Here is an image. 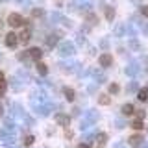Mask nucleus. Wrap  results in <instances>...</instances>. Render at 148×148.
<instances>
[{
    "label": "nucleus",
    "instance_id": "nucleus-21",
    "mask_svg": "<svg viewBox=\"0 0 148 148\" xmlns=\"http://www.w3.org/2000/svg\"><path fill=\"white\" fill-rule=\"evenodd\" d=\"M141 15L148 18V6H143V8H141Z\"/></svg>",
    "mask_w": 148,
    "mask_h": 148
},
{
    "label": "nucleus",
    "instance_id": "nucleus-6",
    "mask_svg": "<svg viewBox=\"0 0 148 148\" xmlns=\"http://www.w3.org/2000/svg\"><path fill=\"white\" fill-rule=\"evenodd\" d=\"M28 56H30L32 59H41V58H43V50L37 48V46H34V48L28 50Z\"/></svg>",
    "mask_w": 148,
    "mask_h": 148
},
{
    "label": "nucleus",
    "instance_id": "nucleus-1",
    "mask_svg": "<svg viewBox=\"0 0 148 148\" xmlns=\"http://www.w3.org/2000/svg\"><path fill=\"white\" fill-rule=\"evenodd\" d=\"M8 24L11 28H18V26H24V18H22L21 13H11L8 17Z\"/></svg>",
    "mask_w": 148,
    "mask_h": 148
},
{
    "label": "nucleus",
    "instance_id": "nucleus-25",
    "mask_svg": "<svg viewBox=\"0 0 148 148\" xmlns=\"http://www.w3.org/2000/svg\"><path fill=\"white\" fill-rule=\"evenodd\" d=\"M137 117H139V120L145 119V111H137Z\"/></svg>",
    "mask_w": 148,
    "mask_h": 148
},
{
    "label": "nucleus",
    "instance_id": "nucleus-9",
    "mask_svg": "<svg viewBox=\"0 0 148 148\" xmlns=\"http://www.w3.org/2000/svg\"><path fill=\"white\" fill-rule=\"evenodd\" d=\"M106 143H108V135H106V133H96V145L104 146Z\"/></svg>",
    "mask_w": 148,
    "mask_h": 148
},
{
    "label": "nucleus",
    "instance_id": "nucleus-22",
    "mask_svg": "<svg viewBox=\"0 0 148 148\" xmlns=\"http://www.w3.org/2000/svg\"><path fill=\"white\" fill-rule=\"evenodd\" d=\"M32 13H34V17H41L43 15V9H34Z\"/></svg>",
    "mask_w": 148,
    "mask_h": 148
},
{
    "label": "nucleus",
    "instance_id": "nucleus-26",
    "mask_svg": "<svg viewBox=\"0 0 148 148\" xmlns=\"http://www.w3.org/2000/svg\"><path fill=\"white\" fill-rule=\"evenodd\" d=\"M2 78H4V74H2V71H0V80H2Z\"/></svg>",
    "mask_w": 148,
    "mask_h": 148
},
{
    "label": "nucleus",
    "instance_id": "nucleus-7",
    "mask_svg": "<svg viewBox=\"0 0 148 148\" xmlns=\"http://www.w3.org/2000/svg\"><path fill=\"white\" fill-rule=\"evenodd\" d=\"M111 63H113V58H111L109 54H102V56H100V67L106 69V67H109Z\"/></svg>",
    "mask_w": 148,
    "mask_h": 148
},
{
    "label": "nucleus",
    "instance_id": "nucleus-18",
    "mask_svg": "<svg viewBox=\"0 0 148 148\" xmlns=\"http://www.w3.org/2000/svg\"><path fill=\"white\" fill-rule=\"evenodd\" d=\"M119 89H120L119 83H111V85H109V95H117Z\"/></svg>",
    "mask_w": 148,
    "mask_h": 148
},
{
    "label": "nucleus",
    "instance_id": "nucleus-4",
    "mask_svg": "<svg viewBox=\"0 0 148 148\" xmlns=\"http://www.w3.org/2000/svg\"><path fill=\"white\" fill-rule=\"evenodd\" d=\"M143 141H145V139H143V135H139V133H135V135H132L128 139V143H130V146H133V148H137V146H141L143 145Z\"/></svg>",
    "mask_w": 148,
    "mask_h": 148
},
{
    "label": "nucleus",
    "instance_id": "nucleus-15",
    "mask_svg": "<svg viewBox=\"0 0 148 148\" xmlns=\"http://www.w3.org/2000/svg\"><path fill=\"white\" fill-rule=\"evenodd\" d=\"M139 100H141V102L148 100V87H145V89H141V91H139Z\"/></svg>",
    "mask_w": 148,
    "mask_h": 148
},
{
    "label": "nucleus",
    "instance_id": "nucleus-24",
    "mask_svg": "<svg viewBox=\"0 0 148 148\" xmlns=\"http://www.w3.org/2000/svg\"><path fill=\"white\" fill-rule=\"evenodd\" d=\"M89 21L92 22V24H95V22H96V17H95V15H92V13H91V17H87V22H89Z\"/></svg>",
    "mask_w": 148,
    "mask_h": 148
},
{
    "label": "nucleus",
    "instance_id": "nucleus-16",
    "mask_svg": "<svg viewBox=\"0 0 148 148\" xmlns=\"http://www.w3.org/2000/svg\"><path fill=\"white\" fill-rule=\"evenodd\" d=\"M98 104L108 106V104H109V96H108V95H100V96H98Z\"/></svg>",
    "mask_w": 148,
    "mask_h": 148
},
{
    "label": "nucleus",
    "instance_id": "nucleus-3",
    "mask_svg": "<svg viewBox=\"0 0 148 148\" xmlns=\"http://www.w3.org/2000/svg\"><path fill=\"white\" fill-rule=\"evenodd\" d=\"M72 52H74V45L72 43H63L59 46V54L61 56H71Z\"/></svg>",
    "mask_w": 148,
    "mask_h": 148
},
{
    "label": "nucleus",
    "instance_id": "nucleus-8",
    "mask_svg": "<svg viewBox=\"0 0 148 148\" xmlns=\"http://www.w3.org/2000/svg\"><path fill=\"white\" fill-rule=\"evenodd\" d=\"M133 113H135L133 104H124V106H122V115H133Z\"/></svg>",
    "mask_w": 148,
    "mask_h": 148
},
{
    "label": "nucleus",
    "instance_id": "nucleus-19",
    "mask_svg": "<svg viewBox=\"0 0 148 148\" xmlns=\"http://www.w3.org/2000/svg\"><path fill=\"white\" fill-rule=\"evenodd\" d=\"M6 89H8V83H6V80L2 78V80H0V96L6 92Z\"/></svg>",
    "mask_w": 148,
    "mask_h": 148
},
{
    "label": "nucleus",
    "instance_id": "nucleus-17",
    "mask_svg": "<svg viewBox=\"0 0 148 148\" xmlns=\"http://www.w3.org/2000/svg\"><path fill=\"white\" fill-rule=\"evenodd\" d=\"M34 141H35L34 135H26V137H24V146H26V148L32 146V145H34Z\"/></svg>",
    "mask_w": 148,
    "mask_h": 148
},
{
    "label": "nucleus",
    "instance_id": "nucleus-11",
    "mask_svg": "<svg viewBox=\"0 0 148 148\" xmlns=\"http://www.w3.org/2000/svg\"><path fill=\"white\" fill-rule=\"evenodd\" d=\"M30 37H32L30 30H22V32H21V35H18V39H21L22 43H28V41H30Z\"/></svg>",
    "mask_w": 148,
    "mask_h": 148
},
{
    "label": "nucleus",
    "instance_id": "nucleus-12",
    "mask_svg": "<svg viewBox=\"0 0 148 148\" xmlns=\"http://www.w3.org/2000/svg\"><path fill=\"white\" fill-rule=\"evenodd\" d=\"M74 89H71V87H65V98H67L69 102H74Z\"/></svg>",
    "mask_w": 148,
    "mask_h": 148
},
{
    "label": "nucleus",
    "instance_id": "nucleus-20",
    "mask_svg": "<svg viewBox=\"0 0 148 148\" xmlns=\"http://www.w3.org/2000/svg\"><path fill=\"white\" fill-rule=\"evenodd\" d=\"M56 43H58V37H56V35L48 37V46H56Z\"/></svg>",
    "mask_w": 148,
    "mask_h": 148
},
{
    "label": "nucleus",
    "instance_id": "nucleus-2",
    "mask_svg": "<svg viewBox=\"0 0 148 148\" xmlns=\"http://www.w3.org/2000/svg\"><path fill=\"white\" fill-rule=\"evenodd\" d=\"M18 43V37L15 35V32H9V34L6 35V46L8 48H15Z\"/></svg>",
    "mask_w": 148,
    "mask_h": 148
},
{
    "label": "nucleus",
    "instance_id": "nucleus-14",
    "mask_svg": "<svg viewBox=\"0 0 148 148\" xmlns=\"http://www.w3.org/2000/svg\"><path fill=\"white\" fill-rule=\"evenodd\" d=\"M130 126H132L133 130H143V128H145V124H143V120H132V122H130Z\"/></svg>",
    "mask_w": 148,
    "mask_h": 148
},
{
    "label": "nucleus",
    "instance_id": "nucleus-27",
    "mask_svg": "<svg viewBox=\"0 0 148 148\" xmlns=\"http://www.w3.org/2000/svg\"><path fill=\"white\" fill-rule=\"evenodd\" d=\"M0 115H2V106H0Z\"/></svg>",
    "mask_w": 148,
    "mask_h": 148
},
{
    "label": "nucleus",
    "instance_id": "nucleus-23",
    "mask_svg": "<svg viewBox=\"0 0 148 148\" xmlns=\"http://www.w3.org/2000/svg\"><path fill=\"white\" fill-rule=\"evenodd\" d=\"M78 148H91V145H89V143H80Z\"/></svg>",
    "mask_w": 148,
    "mask_h": 148
},
{
    "label": "nucleus",
    "instance_id": "nucleus-10",
    "mask_svg": "<svg viewBox=\"0 0 148 148\" xmlns=\"http://www.w3.org/2000/svg\"><path fill=\"white\" fill-rule=\"evenodd\" d=\"M37 72H39V76H46L48 74V67L45 63H37Z\"/></svg>",
    "mask_w": 148,
    "mask_h": 148
},
{
    "label": "nucleus",
    "instance_id": "nucleus-13",
    "mask_svg": "<svg viewBox=\"0 0 148 148\" xmlns=\"http://www.w3.org/2000/svg\"><path fill=\"white\" fill-rule=\"evenodd\" d=\"M106 18H108V21H113L115 18V9L111 6H106Z\"/></svg>",
    "mask_w": 148,
    "mask_h": 148
},
{
    "label": "nucleus",
    "instance_id": "nucleus-5",
    "mask_svg": "<svg viewBox=\"0 0 148 148\" xmlns=\"http://www.w3.org/2000/svg\"><path fill=\"white\" fill-rule=\"evenodd\" d=\"M56 122L61 124V126H69V124H71V119H69V115H65V113H58L56 115Z\"/></svg>",
    "mask_w": 148,
    "mask_h": 148
}]
</instances>
